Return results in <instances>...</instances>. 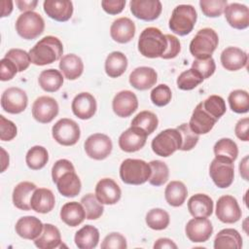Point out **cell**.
Masks as SVG:
<instances>
[{
  "label": "cell",
  "instance_id": "cell-1",
  "mask_svg": "<svg viewBox=\"0 0 249 249\" xmlns=\"http://www.w3.org/2000/svg\"><path fill=\"white\" fill-rule=\"evenodd\" d=\"M28 53L31 63L43 66L58 60L63 53V46L57 37L46 36L37 42Z\"/></svg>",
  "mask_w": 249,
  "mask_h": 249
},
{
  "label": "cell",
  "instance_id": "cell-2",
  "mask_svg": "<svg viewBox=\"0 0 249 249\" xmlns=\"http://www.w3.org/2000/svg\"><path fill=\"white\" fill-rule=\"evenodd\" d=\"M167 48V40L165 35L159 28H145L138 39V51L148 58L161 57Z\"/></svg>",
  "mask_w": 249,
  "mask_h": 249
},
{
  "label": "cell",
  "instance_id": "cell-3",
  "mask_svg": "<svg viewBox=\"0 0 249 249\" xmlns=\"http://www.w3.org/2000/svg\"><path fill=\"white\" fill-rule=\"evenodd\" d=\"M151 167L143 160L126 159L120 166V177L122 181L128 185H141L149 180Z\"/></svg>",
  "mask_w": 249,
  "mask_h": 249
},
{
  "label": "cell",
  "instance_id": "cell-4",
  "mask_svg": "<svg viewBox=\"0 0 249 249\" xmlns=\"http://www.w3.org/2000/svg\"><path fill=\"white\" fill-rule=\"evenodd\" d=\"M219 44V37L212 28H202L197 31L190 43V53L198 59L212 56Z\"/></svg>",
  "mask_w": 249,
  "mask_h": 249
},
{
  "label": "cell",
  "instance_id": "cell-5",
  "mask_svg": "<svg viewBox=\"0 0 249 249\" xmlns=\"http://www.w3.org/2000/svg\"><path fill=\"white\" fill-rule=\"evenodd\" d=\"M197 15L192 5H178L172 11L169 18V28L175 34L185 36L194 29Z\"/></svg>",
  "mask_w": 249,
  "mask_h": 249
},
{
  "label": "cell",
  "instance_id": "cell-6",
  "mask_svg": "<svg viewBox=\"0 0 249 249\" xmlns=\"http://www.w3.org/2000/svg\"><path fill=\"white\" fill-rule=\"evenodd\" d=\"M182 138L176 128H167L160 131L151 143L153 152L160 157L166 158L180 150Z\"/></svg>",
  "mask_w": 249,
  "mask_h": 249
},
{
  "label": "cell",
  "instance_id": "cell-7",
  "mask_svg": "<svg viewBox=\"0 0 249 249\" xmlns=\"http://www.w3.org/2000/svg\"><path fill=\"white\" fill-rule=\"evenodd\" d=\"M45 28V21L40 14L36 12H25L18 16L16 20V31L26 40L39 37Z\"/></svg>",
  "mask_w": 249,
  "mask_h": 249
},
{
  "label": "cell",
  "instance_id": "cell-8",
  "mask_svg": "<svg viewBox=\"0 0 249 249\" xmlns=\"http://www.w3.org/2000/svg\"><path fill=\"white\" fill-rule=\"evenodd\" d=\"M52 134L58 144L62 146H73L79 141L81 131L75 121L63 118L53 124Z\"/></svg>",
  "mask_w": 249,
  "mask_h": 249
},
{
  "label": "cell",
  "instance_id": "cell-9",
  "mask_svg": "<svg viewBox=\"0 0 249 249\" xmlns=\"http://www.w3.org/2000/svg\"><path fill=\"white\" fill-rule=\"evenodd\" d=\"M209 175L218 188L226 189L230 187L234 177L233 162L215 157L209 166Z\"/></svg>",
  "mask_w": 249,
  "mask_h": 249
},
{
  "label": "cell",
  "instance_id": "cell-10",
  "mask_svg": "<svg viewBox=\"0 0 249 249\" xmlns=\"http://www.w3.org/2000/svg\"><path fill=\"white\" fill-rule=\"evenodd\" d=\"M85 151L93 160H101L106 159L112 152L113 144L110 137L103 133L89 135L85 141Z\"/></svg>",
  "mask_w": 249,
  "mask_h": 249
},
{
  "label": "cell",
  "instance_id": "cell-11",
  "mask_svg": "<svg viewBox=\"0 0 249 249\" xmlns=\"http://www.w3.org/2000/svg\"><path fill=\"white\" fill-rule=\"evenodd\" d=\"M28 104L26 92L19 88H9L2 93L1 107L10 114H19L23 112Z\"/></svg>",
  "mask_w": 249,
  "mask_h": 249
},
{
  "label": "cell",
  "instance_id": "cell-12",
  "mask_svg": "<svg viewBox=\"0 0 249 249\" xmlns=\"http://www.w3.org/2000/svg\"><path fill=\"white\" fill-rule=\"evenodd\" d=\"M216 217L225 224H233L240 220L242 212L237 200L232 196H222L216 204Z\"/></svg>",
  "mask_w": 249,
  "mask_h": 249
},
{
  "label": "cell",
  "instance_id": "cell-13",
  "mask_svg": "<svg viewBox=\"0 0 249 249\" xmlns=\"http://www.w3.org/2000/svg\"><path fill=\"white\" fill-rule=\"evenodd\" d=\"M58 104L51 96H40L32 105V116L41 124L51 123L58 114Z\"/></svg>",
  "mask_w": 249,
  "mask_h": 249
},
{
  "label": "cell",
  "instance_id": "cell-14",
  "mask_svg": "<svg viewBox=\"0 0 249 249\" xmlns=\"http://www.w3.org/2000/svg\"><path fill=\"white\" fill-rule=\"evenodd\" d=\"M185 232L192 242H205L212 235L213 227L207 218L194 217L187 223Z\"/></svg>",
  "mask_w": 249,
  "mask_h": 249
},
{
  "label": "cell",
  "instance_id": "cell-15",
  "mask_svg": "<svg viewBox=\"0 0 249 249\" xmlns=\"http://www.w3.org/2000/svg\"><path fill=\"white\" fill-rule=\"evenodd\" d=\"M129 7L135 18L146 21L157 19L162 10L161 3L159 0H131Z\"/></svg>",
  "mask_w": 249,
  "mask_h": 249
},
{
  "label": "cell",
  "instance_id": "cell-16",
  "mask_svg": "<svg viewBox=\"0 0 249 249\" xmlns=\"http://www.w3.org/2000/svg\"><path fill=\"white\" fill-rule=\"evenodd\" d=\"M147 133L136 126H130L119 137L121 150L126 153H133L142 149L146 144Z\"/></svg>",
  "mask_w": 249,
  "mask_h": 249
},
{
  "label": "cell",
  "instance_id": "cell-17",
  "mask_svg": "<svg viewBox=\"0 0 249 249\" xmlns=\"http://www.w3.org/2000/svg\"><path fill=\"white\" fill-rule=\"evenodd\" d=\"M121 188L111 178H103L95 186V196L102 204H116L121 199Z\"/></svg>",
  "mask_w": 249,
  "mask_h": 249
},
{
  "label": "cell",
  "instance_id": "cell-18",
  "mask_svg": "<svg viewBox=\"0 0 249 249\" xmlns=\"http://www.w3.org/2000/svg\"><path fill=\"white\" fill-rule=\"evenodd\" d=\"M138 100L134 92L130 90H122L118 92L112 101L114 113L121 118H127L136 111Z\"/></svg>",
  "mask_w": 249,
  "mask_h": 249
},
{
  "label": "cell",
  "instance_id": "cell-19",
  "mask_svg": "<svg viewBox=\"0 0 249 249\" xmlns=\"http://www.w3.org/2000/svg\"><path fill=\"white\" fill-rule=\"evenodd\" d=\"M71 109L73 114L81 120L92 118L96 112L97 104L94 96L89 92L78 93L72 100Z\"/></svg>",
  "mask_w": 249,
  "mask_h": 249
},
{
  "label": "cell",
  "instance_id": "cell-20",
  "mask_svg": "<svg viewBox=\"0 0 249 249\" xmlns=\"http://www.w3.org/2000/svg\"><path fill=\"white\" fill-rule=\"evenodd\" d=\"M228 23L235 29H245L249 26V9L240 3H231L224 10Z\"/></svg>",
  "mask_w": 249,
  "mask_h": 249
},
{
  "label": "cell",
  "instance_id": "cell-21",
  "mask_svg": "<svg viewBox=\"0 0 249 249\" xmlns=\"http://www.w3.org/2000/svg\"><path fill=\"white\" fill-rule=\"evenodd\" d=\"M48 17L56 21H67L73 14V4L69 0H46L43 3Z\"/></svg>",
  "mask_w": 249,
  "mask_h": 249
},
{
  "label": "cell",
  "instance_id": "cell-22",
  "mask_svg": "<svg viewBox=\"0 0 249 249\" xmlns=\"http://www.w3.org/2000/svg\"><path fill=\"white\" fill-rule=\"evenodd\" d=\"M158 74L152 67L141 66L135 68L129 75V84L138 90H146L156 85Z\"/></svg>",
  "mask_w": 249,
  "mask_h": 249
},
{
  "label": "cell",
  "instance_id": "cell-23",
  "mask_svg": "<svg viewBox=\"0 0 249 249\" xmlns=\"http://www.w3.org/2000/svg\"><path fill=\"white\" fill-rule=\"evenodd\" d=\"M112 39L120 44L130 42L135 35V24L128 18H120L113 21L110 27Z\"/></svg>",
  "mask_w": 249,
  "mask_h": 249
},
{
  "label": "cell",
  "instance_id": "cell-24",
  "mask_svg": "<svg viewBox=\"0 0 249 249\" xmlns=\"http://www.w3.org/2000/svg\"><path fill=\"white\" fill-rule=\"evenodd\" d=\"M216 122H217V120H215L213 117H211L202 108L201 103H198L196 106L195 110L193 111L189 125L195 133L199 135V134L208 133L213 128Z\"/></svg>",
  "mask_w": 249,
  "mask_h": 249
},
{
  "label": "cell",
  "instance_id": "cell-25",
  "mask_svg": "<svg viewBox=\"0 0 249 249\" xmlns=\"http://www.w3.org/2000/svg\"><path fill=\"white\" fill-rule=\"evenodd\" d=\"M222 66L229 71H237L246 66L248 55L239 48L228 47L221 53Z\"/></svg>",
  "mask_w": 249,
  "mask_h": 249
},
{
  "label": "cell",
  "instance_id": "cell-26",
  "mask_svg": "<svg viewBox=\"0 0 249 249\" xmlns=\"http://www.w3.org/2000/svg\"><path fill=\"white\" fill-rule=\"evenodd\" d=\"M44 228L41 220L34 216H24L18 220L15 226L16 232L24 239L34 240L42 232Z\"/></svg>",
  "mask_w": 249,
  "mask_h": 249
},
{
  "label": "cell",
  "instance_id": "cell-27",
  "mask_svg": "<svg viewBox=\"0 0 249 249\" xmlns=\"http://www.w3.org/2000/svg\"><path fill=\"white\" fill-rule=\"evenodd\" d=\"M54 203L55 198L53 193L46 188L36 189L30 198L31 209L37 213H49L54 207Z\"/></svg>",
  "mask_w": 249,
  "mask_h": 249
},
{
  "label": "cell",
  "instance_id": "cell-28",
  "mask_svg": "<svg viewBox=\"0 0 249 249\" xmlns=\"http://www.w3.org/2000/svg\"><path fill=\"white\" fill-rule=\"evenodd\" d=\"M36 185L34 183L23 181L18 183L13 191L12 199L14 205L24 211H28L31 209L30 206V198L32 196L33 192L36 190Z\"/></svg>",
  "mask_w": 249,
  "mask_h": 249
},
{
  "label": "cell",
  "instance_id": "cell-29",
  "mask_svg": "<svg viewBox=\"0 0 249 249\" xmlns=\"http://www.w3.org/2000/svg\"><path fill=\"white\" fill-rule=\"evenodd\" d=\"M188 210L193 217L207 218L213 212V200L205 194H196L190 197Z\"/></svg>",
  "mask_w": 249,
  "mask_h": 249
},
{
  "label": "cell",
  "instance_id": "cell-30",
  "mask_svg": "<svg viewBox=\"0 0 249 249\" xmlns=\"http://www.w3.org/2000/svg\"><path fill=\"white\" fill-rule=\"evenodd\" d=\"M60 195L65 197H74L81 192V181L75 170L63 173L55 182Z\"/></svg>",
  "mask_w": 249,
  "mask_h": 249
},
{
  "label": "cell",
  "instance_id": "cell-31",
  "mask_svg": "<svg viewBox=\"0 0 249 249\" xmlns=\"http://www.w3.org/2000/svg\"><path fill=\"white\" fill-rule=\"evenodd\" d=\"M60 219L69 227L79 226L86 219L84 206L77 201L65 203L60 210Z\"/></svg>",
  "mask_w": 249,
  "mask_h": 249
},
{
  "label": "cell",
  "instance_id": "cell-32",
  "mask_svg": "<svg viewBox=\"0 0 249 249\" xmlns=\"http://www.w3.org/2000/svg\"><path fill=\"white\" fill-rule=\"evenodd\" d=\"M61 235L59 230L52 225L45 224L41 234L34 239V244L40 249H53L60 245Z\"/></svg>",
  "mask_w": 249,
  "mask_h": 249
},
{
  "label": "cell",
  "instance_id": "cell-33",
  "mask_svg": "<svg viewBox=\"0 0 249 249\" xmlns=\"http://www.w3.org/2000/svg\"><path fill=\"white\" fill-rule=\"evenodd\" d=\"M59 69L66 79L76 80L83 74L84 63L80 56L74 53H69L60 58Z\"/></svg>",
  "mask_w": 249,
  "mask_h": 249
},
{
  "label": "cell",
  "instance_id": "cell-34",
  "mask_svg": "<svg viewBox=\"0 0 249 249\" xmlns=\"http://www.w3.org/2000/svg\"><path fill=\"white\" fill-rule=\"evenodd\" d=\"M74 241L80 249H92L98 244L99 231L95 227L86 225L76 232Z\"/></svg>",
  "mask_w": 249,
  "mask_h": 249
},
{
  "label": "cell",
  "instance_id": "cell-35",
  "mask_svg": "<svg viewBox=\"0 0 249 249\" xmlns=\"http://www.w3.org/2000/svg\"><path fill=\"white\" fill-rule=\"evenodd\" d=\"M242 247V237L240 233L234 229H224L220 231L214 239L215 249L235 248Z\"/></svg>",
  "mask_w": 249,
  "mask_h": 249
},
{
  "label": "cell",
  "instance_id": "cell-36",
  "mask_svg": "<svg viewBox=\"0 0 249 249\" xmlns=\"http://www.w3.org/2000/svg\"><path fill=\"white\" fill-rule=\"evenodd\" d=\"M105 72L111 78L122 76L127 68V58L121 52H112L105 59Z\"/></svg>",
  "mask_w": 249,
  "mask_h": 249
},
{
  "label": "cell",
  "instance_id": "cell-37",
  "mask_svg": "<svg viewBox=\"0 0 249 249\" xmlns=\"http://www.w3.org/2000/svg\"><path fill=\"white\" fill-rule=\"evenodd\" d=\"M188 196V190L186 185L181 181H171L165 188L164 197L166 202L173 206H181Z\"/></svg>",
  "mask_w": 249,
  "mask_h": 249
},
{
  "label": "cell",
  "instance_id": "cell-38",
  "mask_svg": "<svg viewBox=\"0 0 249 249\" xmlns=\"http://www.w3.org/2000/svg\"><path fill=\"white\" fill-rule=\"evenodd\" d=\"M38 83L43 90L47 92H54L61 88L63 77L58 70L51 68L40 73Z\"/></svg>",
  "mask_w": 249,
  "mask_h": 249
},
{
  "label": "cell",
  "instance_id": "cell-39",
  "mask_svg": "<svg viewBox=\"0 0 249 249\" xmlns=\"http://www.w3.org/2000/svg\"><path fill=\"white\" fill-rule=\"evenodd\" d=\"M49 160V153L43 146H34L30 148L25 156V162L32 170L42 169Z\"/></svg>",
  "mask_w": 249,
  "mask_h": 249
},
{
  "label": "cell",
  "instance_id": "cell-40",
  "mask_svg": "<svg viewBox=\"0 0 249 249\" xmlns=\"http://www.w3.org/2000/svg\"><path fill=\"white\" fill-rule=\"evenodd\" d=\"M216 158L226 159L233 162L238 156V148L236 143L231 138H221L213 147Z\"/></svg>",
  "mask_w": 249,
  "mask_h": 249
},
{
  "label": "cell",
  "instance_id": "cell-41",
  "mask_svg": "<svg viewBox=\"0 0 249 249\" xmlns=\"http://www.w3.org/2000/svg\"><path fill=\"white\" fill-rule=\"evenodd\" d=\"M159 120L156 114L151 111H141L138 113L131 122V126H136L150 135L158 127Z\"/></svg>",
  "mask_w": 249,
  "mask_h": 249
},
{
  "label": "cell",
  "instance_id": "cell-42",
  "mask_svg": "<svg viewBox=\"0 0 249 249\" xmlns=\"http://www.w3.org/2000/svg\"><path fill=\"white\" fill-rule=\"evenodd\" d=\"M146 224L147 226L155 231H161L167 228L169 225V214L161 208L151 209L146 214Z\"/></svg>",
  "mask_w": 249,
  "mask_h": 249
},
{
  "label": "cell",
  "instance_id": "cell-43",
  "mask_svg": "<svg viewBox=\"0 0 249 249\" xmlns=\"http://www.w3.org/2000/svg\"><path fill=\"white\" fill-rule=\"evenodd\" d=\"M151 167V176L149 183L153 186L159 187L167 182L169 177V169L165 162L161 160H152L149 162Z\"/></svg>",
  "mask_w": 249,
  "mask_h": 249
},
{
  "label": "cell",
  "instance_id": "cell-44",
  "mask_svg": "<svg viewBox=\"0 0 249 249\" xmlns=\"http://www.w3.org/2000/svg\"><path fill=\"white\" fill-rule=\"evenodd\" d=\"M231 109L237 114L247 113L249 111V94L243 89L232 90L228 97Z\"/></svg>",
  "mask_w": 249,
  "mask_h": 249
},
{
  "label": "cell",
  "instance_id": "cell-45",
  "mask_svg": "<svg viewBox=\"0 0 249 249\" xmlns=\"http://www.w3.org/2000/svg\"><path fill=\"white\" fill-rule=\"evenodd\" d=\"M81 203L84 206L86 218L88 220H96L103 214L104 207L93 194H88L84 196L81 198Z\"/></svg>",
  "mask_w": 249,
  "mask_h": 249
},
{
  "label": "cell",
  "instance_id": "cell-46",
  "mask_svg": "<svg viewBox=\"0 0 249 249\" xmlns=\"http://www.w3.org/2000/svg\"><path fill=\"white\" fill-rule=\"evenodd\" d=\"M200 103L202 108L217 121L226 113L227 110L224 98L219 95H210Z\"/></svg>",
  "mask_w": 249,
  "mask_h": 249
},
{
  "label": "cell",
  "instance_id": "cell-47",
  "mask_svg": "<svg viewBox=\"0 0 249 249\" xmlns=\"http://www.w3.org/2000/svg\"><path fill=\"white\" fill-rule=\"evenodd\" d=\"M203 82V78L193 68L182 72L177 78V87L182 90H191Z\"/></svg>",
  "mask_w": 249,
  "mask_h": 249
},
{
  "label": "cell",
  "instance_id": "cell-48",
  "mask_svg": "<svg viewBox=\"0 0 249 249\" xmlns=\"http://www.w3.org/2000/svg\"><path fill=\"white\" fill-rule=\"evenodd\" d=\"M227 0H200L199 6L204 14L208 18H217L220 17L225 8L227 7Z\"/></svg>",
  "mask_w": 249,
  "mask_h": 249
},
{
  "label": "cell",
  "instance_id": "cell-49",
  "mask_svg": "<svg viewBox=\"0 0 249 249\" xmlns=\"http://www.w3.org/2000/svg\"><path fill=\"white\" fill-rule=\"evenodd\" d=\"M172 97V92L170 88L165 84H160L154 88L151 91L150 98L151 101L159 107H163L167 105Z\"/></svg>",
  "mask_w": 249,
  "mask_h": 249
},
{
  "label": "cell",
  "instance_id": "cell-50",
  "mask_svg": "<svg viewBox=\"0 0 249 249\" xmlns=\"http://www.w3.org/2000/svg\"><path fill=\"white\" fill-rule=\"evenodd\" d=\"M176 129L180 132L181 138H182V144H181L180 150L190 151L193 148H195V146L198 142L199 137L196 133H195L191 129L189 124H182L179 126H177Z\"/></svg>",
  "mask_w": 249,
  "mask_h": 249
},
{
  "label": "cell",
  "instance_id": "cell-51",
  "mask_svg": "<svg viewBox=\"0 0 249 249\" xmlns=\"http://www.w3.org/2000/svg\"><path fill=\"white\" fill-rule=\"evenodd\" d=\"M4 57L11 59L17 65L18 72L26 70L31 63L29 53L21 49H11L7 52Z\"/></svg>",
  "mask_w": 249,
  "mask_h": 249
},
{
  "label": "cell",
  "instance_id": "cell-52",
  "mask_svg": "<svg viewBox=\"0 0 249 249\" xmlns=\"http://www.w3.org/2000/svg\"><path fill=\"white\" fill-rule=\"evenodd\" d=\"M192 68L196 70L204 80V79H208L210 76L214 74L216 70V64L212 56L204 59L196 58L193 61Z\"/></svg>",
  "mask_w": 249,
  "mask_h": 249
},
{
  "label": "cell",
  "instance_id": "cell-53",
  "mask_svg": "<svg viewBox=\"0 0 249 249\" xmlns=\"http://www.w3.org/2000/svg\"><path fill=\"white\" fill-rule=\"evenodd\" d=\"M127 247L125 237L119 232H111L105 236L101 243L102 249H125Z\"/></svg>",
  "mask_w": 249,
  "mask_h": 249
},
{
  "label": "cell",
  "instance_id": "cell-54",
  "mask_svg": "<svg viewBox=\"0 0 249 249\" xmlns=\"http://www.w3.org/2000/svg\"><path fill=\"white\" fill-rule=\"evenodd\" d=\"M18 129L16 124L7 120L3 115H0V139L2 141H11L16 137Z\"/></svg>",
  "mask_w": 249,
  "mask_h": 249
},
{
  "label": "cell",
  "instance_id": "cell-55",
  "mask_svg": "<svg viewBox=\"0 0 249 249\" xmlns=\"http://www.w3.org/2000/svg\"><path fill=\"white\" fill-rule=\"evenodd\" d=\"M17 65L9 58L3 57L0 61V80L10 81L12 80L18 73Z\"/></svg>",
  "mask_w": 249,
  "mask_h": 249
},
{
  "label": "cell",
  "instance_id": "cell-56",
  "mask_svg": "<svg viewBox=\"0 0 249 249\" xmlns=\"http://www.w3.org/2000/svg\"><path fill=\"white\" fill-rule=\"evenodd\" d=\"M165 37L167 40V48H166L164 53L161 55V58H163V59L174 58L179 54V53L181 51L180 41L175 36L170 35V34H166Z\"/></svg>",
  "mask_w": 249,
  "mask_h": 249
},
{
  "label": "cell",
  "instance_id": "cell-57",
  "mask_svg": "<svg viewBox=\"0 0 249 249\" xmlns=\"http://www.w3.org/2000/svg\"><path fill=\"white\" fill-rule=\"evenodd\" d=\"M71 170H75V168L70 160H65V159L56 160L52 168V178H53V183H55L57 181V179L63 173H65L67 171H71Z\"/></svg>",
  "mask_w": 249,
  "mask_h": 249
},
{
  "label": "cell",
  "instance_id": "cell-58",
  "mask_svg": "<svg viewBox=\"0 0 249 249\" xmlns=\"http://www.w3.org/2000/svg\"><path fill=\"white\" fill-rule=\"evenodd\" d=\"M101 6L107 14L118 15L124 10L125 0H102Z\"/></svg>",
  "mask_w": 249,
  "mask_h": 249
},
{
  "label": "cell",
  "instance_id": "cell-59",
  "mask_svg": "<svg viewBox=\"0 0 249 249\" xmlns=\"http://www.w3.org/2000/svg\"><path fill=\"white\" fill-rule=\"evenodd\" d=\"M248 126H249V119L243 118L240 119L234 127V132L237 138H239L242 141H248L249 140V133H248Z\"/></svg>",
  "mask_w": 249,
  "mask_h": 249
},
{
  "label": "cell",
  "instance_id": "cell-60",
  "mask_svg": "<svg viewBox=\"0 0 249 249\" xmlns=\"http://www.w3.org/2000/svg\"><path fill=\"white\" fill-rule=\"evenodd\" d=\"M16 4L18 8L19 11L25 13V12H32V10H34L38 4V1L37 0H29V1H26V0H18L16 1Z\"/></svg>",
  "mask_w": 249,
  "mask_h": 249
},
{
  "label": "cell",
  "instance_id": "cell-61",
  "mask_svg": "<svg viewBox=\"0 0 249 249\" xmlns=\"http://www.w3.org/2000/svg\"><path fill=\"white\" fill-rule=\"evenodd\" d=\"M154 248L155 249H164V248H168V249H176L177 245L169 238H159L155 244H154Z\"/></svg>",
  "mask_w": 249,
  "mask_h": 249
},
{
  "label": "cell",
  "instance_id": "cell-62",
  "mask_svg": "<svg viewBox=\"0 0 249 249\" xmlns=\"http://www.w3.org/2000/svg\"><path fill=\"white\" fill-rule=\"evenodd\" d=\"M1 17L9 16L13 11V1L11 0H2L1 1Z\"/></svg>",
  "mask_w": 249,
  "mask_h": 249
},
{
  "label": "cell",
  "instance_id": "cell-63",
  "mask_svg": "<svg viewBox=\"0 0 249 249\" xmlns=\"http://www.w3.org/2000/svg\"><path fill=\"white\" fill-rule=\"evenodd\" d=\"M239 172L242 178L246 181L249 180L248 177V156H246L239 163Z\"/></svg>",
  "mask_w": 249,
  "mask_h": 249
},
{
  "label": "cell",
  "instance_id": "cell-64",
  "mask_svg": "<svg viewBox=\"0 0 249 249\" xmlns=\"http://www.w3.org/2000/svg\"><path fill=\"white\" fill-rule=\"evenodd\" d=\"M1 153H2V157H1V162H2V168H1V172H4L5 169L9 166V155L6 153V151L1 148Z\"/></svg>",
  "mask_w": 249,
  "mask_h": 249
}]
</instances>
